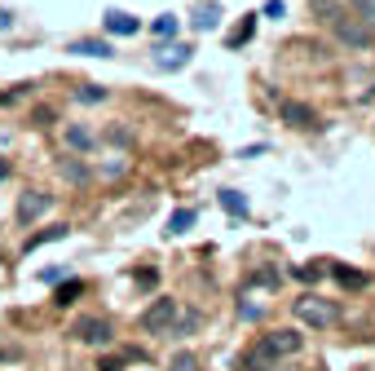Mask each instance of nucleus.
Masks as SVG:
<instances>
[{"mask_svg": "<svg viewBox=\"0 0 375 371\" xmlns=\"http://www.w3.org/2000/svg\"><path fill=\"white\" fill-rule=\"evenodd\" d=\"M292 314L296 322H305V327H331L335 318H340V309H335V301H326V296H296L292 301Z\"/></svg>", "mask_w": 375, "mask_h": 371, "instance_id": "obj_1", "label": "nucleus"}, {"mask_svg": "<svg viewBox=\"0 0 375 371\" xmlns=\"http://www.w3.org/2000/svg\"><path fill=\"white\" fill-rule=\"evenodd\" d=\"M71 336H76L80 345H111L115 340V327H111V318L106 314H84V318H76L71 322Z\"/></svg>", "mask_w": 375, "mask_h": 371, "instance_id": "obj_2", "label": "nucleus"}, {"mask_svg": "<svg viewBox=\"0 0 375 371\" xmlns=\"http://www.w3.org/2000/svg\"><path fill=\"white\" fill-rule=\"evenodd\" d=\"M173 327H177V301L159 296V301L141 314V331H146V336H173Z\"/></svg>", "mask_w": 375, "mask_h": 371, "instance_id": "obj_3", "label": "nucleus"}, {"mask_svg": "<svg viewBox=\"0 0 375 371\" xmlns=\"http://www.w3.org/2000/svg\"><path fill=\"white\" fill-rule=\"evenodd\" d=\"M261 345H265L274 358H283V363H287V358H296L300 350H305V336H296L292 327H278V331H265Z\"/></svg>", "mask_w": 375, "mask_h": 371, "instance_id": "obj_4", "label": "nucleus"}, {"mask_svg": "<svg viewBox=\"0 0 375 371\" xmlns=\"http://www.w3.org/2000/svg\"><path fill=\"white\" fill-rule=\"evenodd\" d=\"M331 27H335V35H340L345 44H354V49H367L371 44V31L362 27L354 14H331Z\"/></svg>", "mask_w": 375, "mask_h": 371, "instance_id": "obj_5", "label": "nucleus"}, {"mask_svg": "<svg viewBox=\"0 0 375 371\" xmlns=\"http://www.w3.org/2000/svg\"><path fill=\"white\" fill-rule=\"evenodd\" d=\"M62 141L71 155H93L98 150V133L89 124H62Z\"/></svg>", "mask_w": 375, "mask_h": 371, "instance_id": "obj_6", "label": "nucleus"}, {"mask_svg": "<svg viewBox=\"0 0 375 371\" xmlns=\"http://www.w3.org/2000/svg\"><path fill=\"white\" fill-rule=\"evenodd\" d=\"M283 119H287L292 128H305V133H313V128H322L318 111H313V106H305V102H283Z\"/></svg>", "mask_w": 375, "mask_h": 371, "instance_id": "obj_7", "label": "nucleus"}, {"mask_svg": "<svg viewBox=\"0 0 375 371\" xmlns=\"http://www.w3.org/2000/svg\"><path fill=\"white\" fill-rule=\"evenodd\" d=\"M278 367H283V358H274L261 340L252 345V350H247L243 358H238V371H278Z\"/></svg>", "mask_w": 375, "mask_h": 371, "instance_id": "obj_8", "label": "nucleus"}, {"mask_svg": "<svg viewBox=\"0 0 375 371\" xmlns=\"http://www.w3.org/2000/svg\"><path fill=\"white\" fill-rule=\"evenodd\" d=\"M44 208H49V195H44V190H27V195L18 199V225H31Z\"/></svg>", "mask_w": 375, "mask_h": 371, "instance_id": "obj_9", "label": "nucleus"}, {"mask_svg": "<svg viewBox=\"0 0 375 371\" xmlns=\"http://www.w3.org/2000/svg\"><path fill=\"white\" fill-rule=\"evenodd\" d=\"M190 53H195L190 44H168V49L155 53V67H159V71H181V67L190 62Z\"/></svg>", "mask_w": 375, "mask_h": 371, "instance_id": "obj_10", "label": "nucleus"}, {"mask_svg": "<svg viewBox=\"0 0 375 371\" xmlns=\"http://www.w3.org/2000/svg\"><path fill=\"white\" fill-rule=\"evenodd\" d=\"M106 31H111V35H137L141 22L132 14H124V9H106Z\"/></svg>", "mask_w": 375, "mask_h": 371, "instance_id": "obj_11", "label": "nucleus"}, {"mask_svg": "<svg viewBox=\"0 0 375 371\" xmlns=\"http://www.w3.org/2000/svg\"><path fill=\"white\" fill-rule=\"evenodd\" d=\"M190 22H195V31H216V22H221V5H199V9H190Z\"/></svg>", "mask_w": 375, "mask_h": 371, "instance_id": "obj_12", "label": "nucleus"}, {"mask_svg": "<svg viewBox=\"0 0 375 371\" xmlns=\"http://www.w3.org/2000/svg\"><path fill=\"white\" fill-rule=\"evenodd\" d=\"M326 270H331V274H335V283H340V287H345V292H358V287H367V274H362V270H349V266H335V261H331V266H326Z\"/></svg>", "mask_w": 375, "mask_h": 371, "instance_id": "obj_13", "label": "nucleus"}, {"mask_svg": "<svg viewBox=\"0 0 375 371\" xmlns=\"http://www.w3.org/2000/svg\"><path fill=\"white\" fill-rule=\"evenodd\" d=\"M80 292H84V283L80 279H67V283H58V292H53V305L58 309H71L80 301Z\"/></svg>", "mask_w": 375, "mask_h": 371, "instance_id": "obj_14", "label": "nucleus"}, {"mask_svg": "<svg viewBox=\"0 0 375 371\" xmlns=\"http://www.w3.org/2000/svg\"><path fill=\"white\" fill-rule=\"evenodd\" d=\"M67 230H71V225H49V230L31 234L27 243H22V252H35V248H40V243H58V239H67Z\"/></svg>", "mask_w": 375, "mask_h": 371, "instance_id": "obj_15", "label": "nucleus"}, {"mask_svg": "<svg viewBox=\"0 0 375 371\" xmlns=\"http://www.w3.org/2000/svg\"><path fill=\"white\" fill-rule=\"evenodd\" d=\"M71 53H80V58H111V44L106 40H76Z\"/></svg>", "mask_w": 375, "mask_h": 371, "instance_id": "obj_16", "label": "nucleus"}, {"mask_svg": "<svg viewBox=\"0 0 375 371\" xmlns=\"http://www.w3.org/2000/svg\"><path fill=\"white\" fill-rule=\"evenodd\" d=\"M221 208L229 217H247V199L238 195V190H221Z\"/></svg>", "mask_w": 375, "mask_h": 371, "instance_id": "obj_17", "label": "nucleus"}, {"mask_svg": "<svg viewBox=\"0 0 375 371\" xmlns=\"http://www.w3.org/2000/svg\"><path fill=\"white\" fill-rule=\"evenodd\" d=\"M106 98H111V93H106L102 85H80V89H76V102H80V106H98V102H106Z\"/></svg>", "mask_w": 375, "mask_h": 371, "instance_id": "obj_18", "label": "nucleus"}, {"mask_svg": "<svg viewBox=\"0 0 375 371\" xmlns=\"http://www.w3.org/2000/svg\"><path fill=\"white\" fill-rule=\"evenodd\" d=\"M190 225H195V208H177L173 217H168V234H186Z\"/></svg>", "mask_w": 375, "mask_h": 371, "instance_id": "obj_19", "label": "nucleus"}, {"mask_svg": "<svg viewBox=\"0 0 375 371\" xmlns=\"http://www.w3.org/2000/svg\"><path fill=\"white\" fill-rule=\"evenodd\" d=\"M137 350H124V354H115V358H102V363H98V371H119V367H124V363H137Z\"/></svg>", "mask_w": 375, "mask_h": 371, "instance_id": "obj_20", "label": "nucleus"}, {"mask_svg": "<svg viewBox=\"0 0 375 371\" xmlns=\"http://www.w3.org/2000/svg\"><path fill=\"white\" fill-rule=\"evenodd\" d=\"M354 18L371 31V27H375V0H358V5H354Z\"/></svg>", "mask_w": 375, "mask_h": 371, "instance_id": "obj_21", "label": "nucleus"}, {"mask_svg": "<svg viewBox=\"0 0 375 371\" xmlns=\"http://www.w3.org/2000/svg\"><path fill=\"white\" fill-rule=\"evenodd\" d=\"M252 27H256V18H243V22H238V27H234V35H229V49H238V44H247Z\"/></svg>", "mask_w": 375, "mask_h": 371, "instance_id": "obj_22", "label": "nucleus"}, {"mask_svg": "<svg viewBox=\"0 0 375 371\" xmlns=\"http://www.w3.org/2000/svg\"><path fill=\"white\" fill-rule=\"evenodd\" d=\"M155 35H159V40H173V35H177V18H173V14L155 18Z\"/></svg>", "mask_w": 375, "mask_h": 371, "instance_id": "obj_23", "label": "nucleus"}, {"mask_svg": "<svg viewBox=\"0 0 375 371\" xmlns=\"http://www.w3.org/2000/svg\"><path fill=\"white\" fill-rule=\"evenodd\" d=\"M238 314H243L247 322H256L265 314V305H256V296H243V305H238Z\"/></svg>", "mask_w": 375, "mask_h": 371, "instance_id": "obj_24", "label": "nucleus"}, {"mask_svg": "<svg viewBox=\"0 0 375 371\" xmlns=\"http://www.w3.org/2000/svg\"><path fill=\"white\" fill-rule=\"evenodd\" d=\"M252 287H265V292H274V287H278V274H274V270H256V274H252Z\"/></svg>", "mask_w": 375, "mask_h": 371, "instance_id": "obj_25", "label": "nucleus"}, {"mask_svg": "<svg viewBox=\"0 0 375 371\" xmlns=\"http://www.w3.org/2000/svg\"><path fill=\"white\" fill-rule=\"evenodd\" d=\"M62 173H67V182H76V186L89 182V169H80V164H62Z\"/></svg>", "mask_w": 375, "mask_h": 371, "instance_id": "obj_26", "label": "nucleus"}, {"mask_svg": "<svg viewBox=\"0 0 375 371\" xmlns=\"http://www.w3.org/2000/svg\"><path fill=\"white\" fill-rule=\"evenodd\" d=\"M168 371H199V363H195V354H177Z\"/></svg>", "mask_w": 375, "mask_h": 371, "instance_id": "obj_27", "label": "nucleus"}, {"mask_svg": "<svg viewBox=\"0 0 375 371\" xmlns=\"http://www.w3.org/2000/svg\"><path fill=\"white\" fill-rule=\"evenodd\" d=\"M124 169H128V159H124V155H111V164H106L102 173H106V177H119Z\"/></svg>", "mask_w": 375, "mask_h": 371, "instance_id": "obj_28", "label": "nucleus"}, {"mask_svg": "<svg viewBox=\"0 0 375 371\" xmlns=\"http://www.w3.org/2000/svg\"><path fill=\"white\" fill-rule=\"evenodd\" d=\"M40 283H62V270L49 266V270H40Z\"/></svg>", "mask_w": 375, "mask_h": 371, "instance_id": "obj_29", "label": "nucleus"}, {"mask_svg": "<svg viewBox=\"0 0 375 371\" xmlns=\"http://www.w3.org/2000/svg\"><path fill=\"white\" fill-rule=\"evenodd\" d=\"M111 141H115V146H119V141L128 146V141H132V133H128V128H119V124H115V128H111Z\"/></svg>", "mask_w": 375, "mask_h": 371, "instance_id": "obj_30", "label": "nucleus"}, {"mask_svg": "<svg viewBox=\"0 0 375 371\" xmlns=\"http://www.w3.org/2000/svg\"><path fill=\"white\" fill-rule=\"evenodd\" d=\"M265 18H283V0H270V5H265Z\"/></svg>", "mask_w": 375, "mask_h": 371, "instance_id": "obj_31", "label": "nucleus"}, {"mask_svg": "<svg viewBox=\"0 0 375 371\" xmlns=\"http://www.w3.org/2000/svg\"><path fill=\"white\" fill-rule=\"evenodd\" d=\"M14 27V14H9V9H0V31H9Z\"/></svg>", "mask_w": 375, "mask_h": 371, "instance_id": "obj_32", "label": "nucleus"}, {"mask_svg": "<svg viewBox=\"0 0 375 371\" xmlns=\"http://www.w3.org/2000/svg\"><path fill=\"white\" fill-rule=\"evenodd\" d=\"M313 5H318V9H322V5H326V0H313Z\"/></svg>", "mask_w": 375, "mask_h": 371, "instance_id": "obj_33", "label": "nucleus"}]
</instances>
